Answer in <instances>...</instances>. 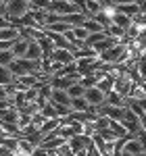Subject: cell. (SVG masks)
Wrapping results in <instances>:
<instances>
[{
  "mask_svg": "<svg viewBox=\"0 0 146 156\" xmlns=\"http://www.w3.org/2000/svg\"><path fill=\"white\" fill-rule=\"evenodd\" d=\"M123 152H130V154H134V156H140L144 152V146L138 140V135H127V142H125Z\"/></svg>",
  "mask_w": 146,
  "mask_h": 156,
  "instance_id": "cell-3",
  "label": "cell"
},
{
  "mask_svg": "<svg viewBox=\"0 0 146 156\" xmlns=\"http://www.w3.org/2000/svg\"><path fill=\"white\" fill-rule=\"evenodd\" d=\"M46 119H59V115H57V110H54V104L52 102H48V104H44L42 106V110H40Z\"/></svg>",
  "mask_w": 146,
  "mask_h": 156,
  "instance_id": "cell-19",
  "label": "cell"
},
{
  "mask_svg": "<svg viewBox=\"0 0 146 156\" xmlns=\"http://www.w3.org/2000/svg\"><path fill=\"white\" fill-rule=\"evenodd\" d=\"M113 23H115V25H119L121 29H125V31H127V29H130V27L134 25V19H132V17H127V15H123V12H119V11H117V15L113 17Z\"/></svg>",
  "mask_w": 146,
  "mask_h": 156,
  "instance_id": "cell-8",
  "label": "cell"
},
{
  "mask_svg": "<svg viewBox=\"0 0 146 156\" xmlns=\"http://www.w3.org/2000/svg\"><path fill=\"white\" fill-rule=\"evenodd\" d=\"M71 29V25L63 23V21H57V23H52L46 27V31H54V34H65V31H69Z\"/></svg>",
  "mask_w": 146,
  "mask_h": 156,
  "instance_id": "cell-17",
  "label": "cell"
},
{
  "mask_svg": "<svg viewBox=\"0 0 146 156\" xmlns=\"http://www.w3.org/2000/svg\"><path fill=\"white\" fill-rule=\"evenodd\" d=\"M117 11L123 12V15H127V17H132V19H136V17L140 15L138 4H121V6H117Z\"/></svg>",
  "mask_w": 146,
  "mask_h": 156,
  "instance_id": "cell-13",
  "label": "cell"
},
{
  "mask_svg": "<svg viewBox=\"0 0 146 156\" xmlns=\"http://www.w3.org/2000/svg\"><path fill=\"white\" fill-rule=\"evenodd\" d=\"M104 92L102 90H98V87H88L86 90L84 98L88 100V104H92V106H100V104H104Z\"/></svg>",
  "mask_w": 146,
  "mask_h": 156,
  "instance_id": "cell-2",
  "label": "cell"
},
{
  "mask_svg": "<svg viewBox=\"0 0 146 156\" xmlns=\"http://www.w3.org/2000/svg\"><path fill=\"white\" fill-rule=\"evenodd\" d=\"M84 12L88 15V17H94V15H98V12H102V4L96 2V0H86Z\"/></svg>",
  "mask_w": 146,
  "mask_h": 156,
  "instance_id": "cell-10",
  "label": "cell"
},
{
  "mask_svg": "<svg viewBox=\"0 0 146 156\" xmlns=\"http://www.w3.org/2000/svg\"><path fill=\"white\" fill-rule=\"evenodd\" d=\"M82 27H86V29H88L90 34H98V31H104V29H102V25L96 23V21H94L92 17H90V19H88V21H86V23L82 25Z\"/></svg>",
  "mask_w": 146,
  "mask_h": 156,
  "instance_id": "cell-20",
  "label": "cell"
},
{
  "mask_svg": "<svg viewBox=\"0 0 146 156\" xmlns=\"http://www.w3.org/2000/svg\"><path fill=\"white\" fill-rule=\"evenodd\" d=\"M96 2H100V4H102V6H104V0H96Z\"/></svg>",
  "mask_w": 146,
  "mask_h": 156,
  "instance_id": "cell-33",
  "label": "cell"
},
{
  "mask_svg": "<svg viewBox=\"0 0 146 156\" xmlns=\"http://www.w3.org/2000/svg\"><path fill=\"white\" fill-rule=\"evenodd\" d=\"M119 156H134V154H130V152H121Z\"/></svg>",
  "mask_w": 146,
  "mask_h": 156,
  "instance_id": "cell-30",
  "label": "cell"
},
{
  "mask_svg": "<svg viewBox=\"0 0 146 156\" xmlns=\"http://www.w3.org/2000/svg\"><path fill=\"white\" fill-rule=\"evenodd\" d=\"M67 94H69V98H82L86 94V87L82 83H75V85H71V87L67 90Z\"/></svg>",
  "mask_w": 146,
  "mask_h": 156,
  "instance_id": "cell-18",
  "label": "cell"
},
{
  "mask_svg": "<svg viewBox=\"0 0 146 156\" xmlns=\"http://www.w3.org/2000/svg\"><path fill=\"white\" fill-rule=\"evenodd\" d=\"M109 129L115 133L117 137H127V135H130V133H127V129L121 125V121H111V123H109Z\"/></svg>",
  "mask_w": 146,
  "mask_h": 156,
  "instance_id": "cell-15",
  "label": "cell"
},
{
  "mask_svg": "<svg viewBox=\"0 0 146 156\" xmlns=\"http://www.w3.org/2000/svg\"><path fill=\"white\" fill-rule=\"evenodd\" d=\"M13 62H15L13 50H2V52H0V67H11Z\"/></svg>",
  "mask_w": 146,
  "mask_h": 156,
  "instance_id": "cell-16",
  "label": "cell"
},
{
  "mask_svg": "<svg viewBox=\"0 0 146 156\" xmlns=\"http://www.w3.org/2000/svg\"><path fill=\"white\" fill-rule=\"evenodd\" d=\"M140 129H142V131L146 133V115L142 117V119H140Z\"/></svg>",
  "mask_w": 146,
  "mask_h": 156,
  "instance_id": "cell-28",
  "label": "cell"
},
{
  "mask_svg": "<svg viewBox=\"0 0 146 156\" xmlns=\"http://www.w3.org/2000/svg\"><path fill=\"white\" fill-rule=\"evenodd\" d=\"M69 2H75V0H69Z\"/></svg>",
  "mask_w": 146,
  "mask_h": 156,
  "instance_id": "cell-35",
  "label": "cell"
},
{
  "mask_svg": "<svg viewBox=\"0 0 146 156\" xmlns=\"http://www.w3.org/2000/svg\"><path fill=\"white\" fill-rule=\"evenodd\" d=\"M0 15H6V4L0 2Z\"/></svg>",
  "mask_w": 146,
  "mask_h": 156,
  "instance_id": "cell-29",
  "label": "cell"
},
{
  "mask_svg": "<svg viewBox=\"0 0 146 156\" xmlns=\"http://www.w3.org/2000/svg\"><path fill=\"white\" fill-rule=\"evenodd\" d=\"M71 108L75 112H90V104L84 96L82 98H71Z\"/></svg>",
  "mask_w": 146,
  "mask_h": 156,
  "instance_id": "cell-9",
  "label": "cell"
},
{
  "mask_svg": "<svg viewBox=\"0 0 146 156\" xmlns=\"http://www.w3.org/2000/svg\"><path fill=\"white\" fill-rule=\"evenodd\" d=\"M17 81V77L11 73L9 67H0V85H11Z\"/></svg>",
  "mask_w": 146,
  "mask_h": 156,
  "instance_id": "cell-11",
  "label": "cell"
},
{
  "mask_svg": "<svg viewBox=\"0 0 146 156\" xmlns=\"http://www.w3.org/2000/svg\"><path fill=\"white\" fill-rule=\"evenodd\" d=\"M138 73H140L142 81H146V58H140V62H138Z\"/></svg>",
  "mask_w": 146,
  "mask_h": 156,
  "instance_id": "cell-24",
  "label": "cell"
},
{
  "mask_svg": "<svg viewBox=\"0 0 146 156\" xmlns=\"http://www.w3.org/2000/svg\"><path fill=\"white\" fill-rule=\"evenodd\" d=\"M140 156H146V152H142V154H140Z\"/></svg>",
  "mask_w": 146,
  "mask_h": 156,
  "instance_id": "cell-34",
  "label": "cell"
},
{
  "mask_svg": "<svg viewBox=\"0 0 146 156\" xmlns=\"http://www.w3.org/2000/svg\"><path fill=\"white\" fill-rule=\"evenodd\" d=\"M0 123H17L19 125V110L17 108H9L6 112L0 115Z\"/></svg>",
  "mask_w": 146,
  "mask_h": 156,
  "instance_id": "cell-12",
  "label": "cell"
},
{
  "mask_svg": "<svg viewBox=\"0 0 146 156\" xmlns=\"http://www.w3.org/2000/svg\"><path fill=\"white\" fill-rule=\"evenodd\" d=\"M104 104H109V106H125V98H123L119 92L111 90L109 94L104 96Z\"/></svg>",
  "mask_w": 146,
  "mask_h": 156,
  "instance_id": "cell-7",
  "label": "cell"
},
{
  "mask_svg": "<svg viewBox=\"0 0 146 156\" xmlns=\"http://www.w3.org/2000/svg\"><path fill=\"white\" fill-rule=\"evenodd\" d=\"M140 85H142V90H144V94H146V81H142Z\"/></svg>",
  "mask_w": 146,
  "mask_h": 156,
  "instance_id": "cell-31",
  "label": "cell"
},
{
  "mask_svg": "<svg viewBox=\"0 0 146 156\" xmlns=\"http://www.w3.org/2000/svg\"><path fill=\"white\" fill-rule=\"evenodd\" d=\"M48 154H50L48 150H44L42 146H38L36 150H34V154H31V156H48Z\"/></svg>",
  "mask_w": 146,
  "mask_h": 156,
  "instance_id": "cell-25",
  "label": "cell"
},
{
  "mask_svg": "<svg viewBox=\"0 0 146 156\" xmlns=\"http://www.w3.org/2000/svg\"><path fill=\"white\" fill-rule=\"evenodd\" d=\"M73 34H75V37H77V40H82V42H86V40H88V36H90V31H88L86 27H73Z\"/></svg>",
  "mask_w": 146,
  "mask_h": 156,
  "instance_id": "cell-22",
  "label": "cell"
},
{
  "mask_svg": "<svg viewBox=\"0 0 146 156\" xmlns=\"http://www.w3.org/2000/svg\"><path fill=\"white\" fill-rule=\"evenodd\" d=\"M29 11H31V6L27 0H11L6 4V17L13 21V25H17V21H21Z\"/></svg>",
  "mask_w": 146,
  "mask_h": 156,
  "instance_id": "cell-1",
  "label": "cell"
},
{
  "mask_svg": "<svg viewBox=\"0 0 146 156\" xmlns=\"http://www.w3.org/2000/svg\"><path fill=\"white\" fill-rule=\"evenodd\" d=\"M13 44H15V42H4V40H0V52H2V50H13Z\"/></svg>",
  "mask_w": 146,
  "mask_h": 156,
  "instance_id": "cell-26",
  "label": "cell"
},
{
  "mask_svg": "<svg viewBox=\"0 0 146 156\" xmlns=\"http://www.w3.org/2000/svg\"><path fill=\"white\" fill-rule=\"evenodd\" d=\"M138 9H140V15H146V0H140L138 2Z\"/></svg>",
  "mask_w": 146,
  "mask_h": 156,
  "instance_id": "cell-27",
  "label": "cell"
},
{
  "mask_svg": "<svg viewBox=\"0 0 146 156\" xmlns=\"http://www.w3.org/2000/svg\"><path fill=\"white\" fill-rule=\"evenodd\" d=\"M92 19H94L96 23H100V25H102V29H107V27H109V25L113 23V21H111V19L107 17V15H104V12H98V15H94Z\"/></svg>",
  "mask_w": 146,
  "mask_h": 156,
  "instance_id": "cell-21",
  "label": "cell"
},
{
  "mask_svg": "<svg viewBox=\"0 0 146 156\" xmlns=\"http://www.w3.org/2000/svg\"><path fill=\"white\" fill-rule=\"evenodd\" d=\"M0 2H2V4H9V2H11V0H0Z\"/></svg>",
  "mask_w": 146,
  "mask_h": 156,
  "instance_id": "cell-32",
  "label": "cell"
},
{
  "mask_svg": "<svg viewBox=\"0 0 146 156\" xmlns=\"http://www.w3.org/2000/svg\"><path fill=\"white\" fill-rule=\"evenodd\" d=\"M144 115H146V112H144Z\"/></svg>",
  "mask_w": 146,
  "mask_h": 156,
  "instance_id": "cell-37",
  "label": "cell"
},
{
  "mask_svg": "<svg viewBox=\"0 0 146 156\" xmlns=\"http://www.w3.org/2000/svg\"><path fill=\"white\" fill-rule=\"evenodd\" d=\"M50 102H54V104H67V106H71V98L67 94V90H54L52 87V96H50Z\"/></svg>",
  "mask_w": 146,
  "mask_h": 156,
  "instance_id": "cell-6",
  "label": "cell"
},
{
  "mask_svg": "<svg viewBox=\"0 0 146 156\" xmlns=\"http://www.w3.org/2000/svg\"><path fill=\"white\" fill-rule=\"evenodd\" d=\"M50 58L57 60V62H61V65H71V62H75L73 52L71 50H65V48H54V52L50 54Z\"/></svg>",
  "mask_w": 146,
  "mask_h": 156,
  "instance_id": "cell-4",
  "label": "cell"
},
{
  "mask_svg": "<svg viewBox=\"0 0 146 156\" xmlns=\"http://www.w3.org/2000/svg\"><path fill=\"white\" fill-rule=\"evenodd\" d=\"M52 2H57V0H52Z\"/></svg>",
  "mask_w": 146,
  "mask_h": 156,
  "instance_id": "cell-36",
  "label": "cell"
},
{
  "mask_svg": "<svg viewBox=\"0 0 146 156\" xmlns=\"http://www.w3.org/2000/svg\"><path fill=\"white\" fill-rule=\"evenodd\" d=\"M102 12H104L111 21H113V17L117 15V6H115V4H104V6H102Z\"/></svg>",
  "mask_w": 146,
  "mask_h": 156,
  "instance_id": "cell-23",
  "label": "cell"
},
{
  "mask_svg": "<svg viewBox=\"0 0 146 156\" xmlns=\"http://www.w3.org/2000/svg\"><path fill=\"white\" fill-rule=\"evenodd\" d=\"M107 31H98V34H90V36H88V40H86V46H88V48H94V46H96L98 42H102V40H107Z\"/></svg>",
  "mask_w": 146,
  "mask_h": 156,
  "instance_id": "cell-14",
  "label": "cell"
},
{
  "mask_svg": "<svg viewBox=\"0 0 146 156\" xmlns=\"http://www.w3.org/2000/svg\"><path fill=\"white\" fill-rule=\"evenodd\" d=\"M27 48H29V40H25L23 36L19 37V40H15V44H13V54H15V58H23L25 54H27Z\"/></svg>",
  "mask_w": 146,
  "mask_h": 156,
  "instance_id": "cell-5",
  "label": "cell"
}]
</instances>
